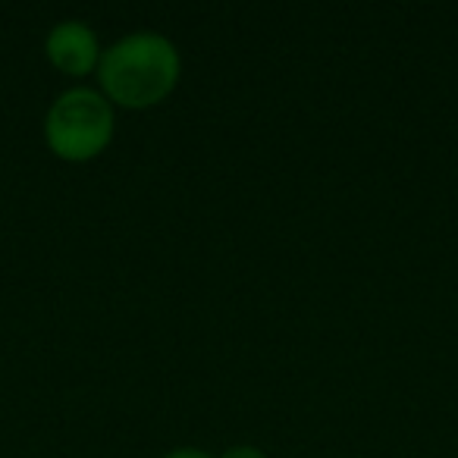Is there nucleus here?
<instances>
[{
    "label": "nucleus",
    "instance_id": "obj_1",
    "mask_svg": "<svg viewBox=\"0 0 458 458\" xmlns=\"http://www.w3.org/2000/svg\"><path fill=\"white\" fill-rule=\"evenodd\" d=\"M179 51L160 32H132L101 51L98 82L123 107H151L179 82Z\"/></svg>",
    "mask_w": 458,
    "mask_h": 458
},
{
    "label": "nucleus",
    "instance_id": "obj_2",
    "mask_svg": "<svg viewBox=\"0 0 458 458\" xmlns=\"http://www.w3.org/2000/svg\"><path fill=\"white\" fill-rule=\"evenodd\" d=\"M114 139V107L95 89H70L45 116V141L64 160H91Z\"/></svg>",
    "mask_w": 458,
    "mask_h": 458
},
{
    "label": "nucleus",
    "instance_id": "obj_3",
    "mask_svg": "<svg viewBox=\"0 0 458 458\" xmlns=\"http://www.w3.org/2000/svg\"><path fill=\"white\" fill-rule=\"evenodd\" d=\"M47 60H51L57 70L70 72V76H85V72L98 70L101 64V45H98V35L89 22L79 20H64L47 32L45 41Z\"/></svg>",
    "mask_w": 458,
    "mask_h": 458
},
{
    "label": "nucleus",
    "instance_id": "obj_4",
    "mask_svg": "<svg viewBox=\"0 0 458 458\" xmlns=\"http://www.w3.org/2000/svg\"><path fill=\"white\" fill-rule=\"evenodd\" d=\"M216 458H267V455H264L258 445H229V449Z\"/></svg>",
    "mask_w": 458,
    "mask_h": 458
},
{
    "label": "nucleus",
    "instance_id": "obj_5",
    "mask_svg": "<svg viewBox=\"0 0 458 458\" xmlns=\"http://www.w3.org/2000/svg\"><path fill=\"white\" fill-rule=\"evenodd\" d=\"M164 458H210V455H208V452H201V449H195V445H182V449L166 452Z\"/></svg>",
    "mask_w": 458,
    "mask_h": 458
}]
</instances>
